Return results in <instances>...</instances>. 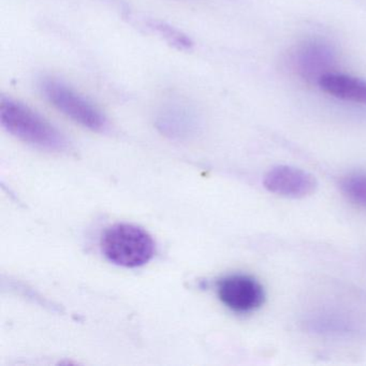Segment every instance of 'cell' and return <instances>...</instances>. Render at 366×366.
<instances>
[{
	"label": "cell",
	"mask_w": 366,
	"mask_h": 366,
	"mask_svg": "<svg viewBox=\"0 0 366 366\" xmlns=\"http://www.w3.org/2000/svg\"><path fill=\"white\" fill-rule=\"evenodd\" d=\"M263 184L269 192L293 199L310 196L317 186L316 179L312 174L290 166L271 169L265 175Z\"/></svg>",
	"instance_id": "cell-6"
},
{
	"label": "cell",
	"mask_w": 366,
	"mask_h": 366,
	"mask_svg": "<svg viewBox=\"0 0 366 366\" xmlns=\"http://www.w3.org/2000/svg\"><path fill=\"white\" fill-rule=\"evenodd\" d=\"M40 87L44 97L74 123L93 132L106 129L108 122L104 113L67 83L55 78H46Z\"/></svg>",
	"instance_id": "cell-3"
},
{
	"label": "cell",
	"mask_w": 366,
	"mask_h": 366,
	"mask_svg": "<svg viewBox=\"0 0 366 366\" xmlns=\"http://www.w3.org/2000/svg\"><path fill=\"white\" fill-rule=\"evenodd\" d=\"M217 295L222 304L237 314L256 312L264 303L262 285L247 274H230L217 282Z\"/></svg>",
	"instance_id": "cell-4"
},
{
	"label": "cell",
	"mask_w": 366,
	"mask_h": 366,
	"mask_svg": "<svg viewBox=\"0 0 366 366\" xmlns=\"http://www.w3.org/2000/svg\"><path fill=\"white\" fill-rule=\"evenodd\" d=\"M0 123L19 140L49 152L69 149L67 138L42 115L22 102L3 98L0 102Z\"/></svg>",
	"instance_id": "cell-1"
},
{
	"label": "cell",
	"mask_w": 366,
	"mask_h": 366,
	"mask_svg": "<svg viewBox=\"0 0 366 366\" xmlns=\"http://www.w3.org/2000/svg\"><path fill=\"white\" fill-rule=\"evenodd\" d=\"M100 247L110 262L129 269L147 264L156 252L153 237L132 224H115L107 228L100 239Z\"/></svg>",
	"instance_id": "cell-2"
},
{
	"label": "cell",
	"mask_w": 366,
	"mask_h": 366,
	"mask_svg": "<svg viewBox=\"0 0 366 366\" xmlns=\"http://www.w3.org/2000/svg\"><path fill=\"white\" fill-rule=\"evenodd\" d=\"M155 125L168 138L188 140L200 132L201 117L192 104L182 99H172L158 111Z\"/></svg>",
	"instance_id": "cell-5"
},
{
	"label": "cell",
	"mask_w": 366,
	"mask_h": 366,
	"mask_svg": "<svg viewBox=\"0 0 366 366\" xmlns=\"http://www.w3.org/2000/svg\"><path fill=\"white\" fill-rule=\"evenodd\" d=\"M340 190L351 203L366 209V172L357 171L342 177Z\"/></svg>",
	"instance_id": "cell-8"
},
{
	"label": "cell",
	"mask_w": 366,
	"mask_h": 366,
	"mask_svg": "<svg viewBox=\"0 0 366 366\" xmlns=\"http://www.w3.org/2000/svg\"><path fill=\"white\" fill-rule=\"evenodd\" d=\"M325 93L355 104H366V81L346 74H325L318 79Z\"/></svg>",
	"instance_id": "cell-7"
}]
</instances>
